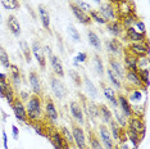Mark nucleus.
Returning a JSON list of instances; mask_svg holds the SVG:
<instances>
[{"instance_id": "cd10ccee", "label": "nucleus", "mask_w": 150, "mask_h": 149, "mask_svg": "<svg viewBox=\"0 0 150 149\" xmlns=\"http://www.w3.org/2000/svg\"><path fill=\"white\" fill-rule=\"evenodd\" d=\"M144 95H145V91H142L141 89H132L131 91L128 93V101L129 103H141L142 99H144Z\"/></svg>"}, {"instance_id": "e433bc0d", "label": "nucleus", "mask_w": 150, "mask_h": 149, "mask_svg": "<svg viewBox=\"0 0 150 149\" xmlns=\"http://www.w3.org/2000/svg\"><path fill=\"white\" fill-rule=\"evenodd\" d=\"M137 74L140 77V80L142 81L145 87H149L150 81H149V68H140L137 70Z\"/></svg>"}, {"instance_id": "0e129e2a", "label": "nucleus", "mask_w": 150, "mask_h": 149, "mask_svg": "<svg viewBox=\"0 0 150 149\" xmlns=\"http://www.w3.org/2000/svg\"><path fill=\"white\" fill-rule=\"evenodd\" d=\"M69 149H77V148H76V147H74V145H72V147H71Z\"/></svg>"}, {"instance_id": "f257e3e1", "label": "nucleus", "mask_w": 150, "mask_h": 149, "mask_svg": "<svg viewBox=\"0 0 150 149\" xmlns=\"http://www.w3.org/2000/svg\"><path fill=\"white\" fill-rule=\"evenodd\" d=\"M27 120L31 122H39L42 118V100L40 95H32L28 98L26 104Z\"/></svg>"}, {"instance_id": "4d7b16f0", "label": "nucleus", "mask_w": 150, "mask_h": 149, "mask_svg": "<svg viewBox=\"0 0 150 149\" xmlns=\"http://www.w3.org/2000/svg\"><path fill=\"white\" fill-rule=\"evenodd\" d=\"M28 98H30V95L26 93V91H22L21 95H19V99H21L22 101H23V100H28Z\"/></svg>"}, {"instance_id": "9d476101", "label": "nucleus", "mask_w": 150, "mask_h": 149, "mask_svg": "<svg viewBox=\"0 0 150 149\" xmlns=\"http://www.w3.org/2000/svg\"><path fill=\"white\" fill-rule=\"evenodd\" d=\"M31 52H32L33 55H35L36 60L39 62V64H40V68H41V70H45V66H46V57H45V53H44L42 46L40 45V43L35 41V43L32 44Z\"/></svg>"}, {"instance_id": "49530a36", "label": "nucleus", "mask_w": 150, "mask_h": 149, "mask_svg": "<svg viewBox=\"0 0 150 149\" xmlns=\"http://www.w3.org/2000/svg\"><path fill=\"white\" fill-rule=\"evenodd\" d=\"M5 99H6V101H8L9 104H13V101H14V99H16V95H14V89H13V86H11L8 90H6V93H5Z\"/></svg>"}, {"instance_id": "3c124183", "label": "nucleus", "mask_w": 150, "mask_h": 149, "mask_svg": "<svg viewBox=\"0 0 150 149\" xmlns=\"http://www.w3.org/2000/svg\"><path fill=\"white\" fill-rule=\"evenodd\" d=\"M137 68H149V57H142L137 59Z\"/></svg>"}, {"instance_id": "7ed1b4c3", "label": "nucleus", "mask_w": 150, "mask_h": 149, "mask_svg": "<svg viewBox=\"0 0 150 149\" xmlns=\"http://www.w3.org/2000/svg\"><path fill=\"white\" fill-rule=\"evenodd\" d=\"M50 86H52V91L54 95H55V98H58V99H60V100L66 98V94H67L66 86H64L63 82L59 80V77H57V76L50 77Z\"/></svg>"}, {"instance_id": "2eb2a0df", "label": "nucleus", "mask_w": 150, "mask_h": 149, "mask_svg": "<svg viewBox=\"0 0 150 149\" xmlns=\"http://www.w3.org/2000/svg\"><path fill=\"white\" fill-rule=\"evenodd\" d=\"M69 111H71L72 117L77 121V123H80V125L85 123L83 111H82V107H81L80 103H77V101H71L69 103Z\"/></svg>"}, {"instance_id": "69168bd1", "label": "nucleus", "mask_w": 150, "mask_h": 149, "mask_svg": "<svg viewBox=\"0 0 150 149\" xmlns=\"http://www.w3.org/2000/svg\"><path fill=\"white\" fill-rule=\"evenodd\" d=\"M113 149H119V148H118V145H114V148H113Z\"/></svg>"}, {"instance_id": "37998d69", "label": "nucleus", "mask_w": 150, "mask_h": 149, "mask_svg": "<svg viewBox=\"0 0 150 149\" xmlns=\"http://www.w3.org/2000/svg\"><path fill=\"white\" fill-rule=\"evenodd\" d=\"M94 63H95V71L99 76H103L104 74V67H103V62H101L100 57L99 55H95L94 57Z\"/></svg>"}, {"instance_id": "c03bdc74", "label": "nucleus", "mask_w": 150, "mask_h": 149, "mask_svg": "<svg viewBox=\"0 0 150 149\" xmlns=\"http://www.w3.org/2000/svg\"><path fill=\"white\" fill-rule=\"evenodd\" d=\"M86 111H87V113H88V117H91V118L99 117V109H98V106H96V104L88 103Z\"/></svg>"}, {"instance_id": "a19ab883", "label": "nucleus", "mask_w": 150, "mask_h": 149, "mask_svg": "<svg viewBox=\"0 0 150 149\" xmlns=\"http://www.w3.org/2000/svg\"><path fill=\"white\" fill-rule=\"evenodd\" d=\"M68 33H69V36H71V39L73 40L74 43H80L81 41V36H80V32L77 31V28L74 27L73 25H69L68 26Z\"/></svg>"}, {"instance_id": "ddd939ff", "label": "nucleus", "mask_w": 150, "mask_h": 149, "mask_svg": "<svg viewBox=\"0 0 150 149\" xmlns=\"http://www.w3.org/2000/svg\"><path fill=\"white\" fill-rule=\"evenodd\" d=\"M45 114H46V118L50 121V122H54L55 123L59 118V113H58L57 108H55V104L54 101L47 98L46 101H45Z\"/></svg>"}, {"instance_id": "4be33fe9", "label": "nucleus", "mask_w": 150, "mask_h": 149, "mask_svg": "<svg viewBox=\"0 0 150 149\" xmlns=\"http://www.w3.org/2000/svg\"><path fill=\"white\" fill-rule=\"evenodd\" d=\"M105 26H107V30L115 37V39H118V37L122 36L123 27H122L121 22H119L118 19H115V21H109V22L105 23Z\"/></svg>"}, {"instance_id": "052dcab7", "label": "nucleus", "mask_w": 150, "mask_h": 149, "mask_svg": "<svg viewBox=\"0 0 150 149\" xmlns=\"http://www.w3.org/2000/svg\"><path fill=\"white\" fill-rule=\"evenodd\" d=\"M73 64H74V66H76V67H78V66H80V64H78V62H77L76 59H73Z\"/></svg>"}, {"instance_id": "8fccbe9b", "label": "nucleus", "mask_w": 150, "mask_h": 149, "mask_svg": "<svg viewBox=\"0 0 150 149\" xmlns=\"http://www.w3.org/2000/svg\"><path fill=\"white\" fill-rule=\"evenodd\" d=\"M11 86H12V85L8 82V80H6V81H0V96L4 98L6 90H8Z\"/></svg>"}, {"instance_id": "5701e85b", "label": "nucleus", "mask_w": 150, "mask_h": 149, "mask_svg": "<svg viewBox=\"0 0 150 149\" xmlns=\"http://www.w3.org/2000/svg\"><path fill=\"white\" fill-rule=\"evenodd\" d=\"M9 70H11V84H12L13 89H18V87L21 86V84H22L19 68L16 66V64H11Z\"/></svg>"}, {"instance_id": "20e7f679", "label": "nucleus", "mask_w": 150, "mask_h": 149, "mask_svg": "<svg viewBox=\"0 0 150 149\" xmlns=\"http://www.w3.org/2000/svg\"><path fill=\"white\" fill-rule=\"evenodd\" d=\"M13 112H14V116L18 121H22V122H27V111H26V104L19 99V98H16L12 104Z\"/></svg>"}, {"instance_id": "39448f33", "label": "nucleus", "mask_w": 150, "mask_h": 149, "mask_svg": "<svg viewBox=\"0 0 150 149\" xmlns=\"http://www.w3.org/2000/svg\"><path fill=\"white\" fill-rule=\"evenodd\" d=\"M99 136H100L101 144H103V147L105 149H113L114 148L113 138H112L108 126H105V125H100V126H99Z\"/></svg>"}, {"instance_id": "f3484780", "label": "nucleus", "mask_w": 150, "mask_h": 149, "mask_svg": "<svg viewBox=\"0 0 150 149\" xmlns=\"http://www.w3.org/2000/svg\"><path fill=\"white\" fill-rule=\"evenodd\" d=\"M28 81H30V85H31L33 94H35V95H41V81H40L39 74H37L35 71L30 72Z\"/></svg>"}, {"instance_id": "09e8293b", "label": "nucleus", "mask_w": 150, "mask_h": 149, "mask_svg": "<svg viewBox=\"0 0 150 149\" xmlns=\"http://www.w3.org/2000/svg\"><path fill=\"white\" fill-rule=\"evenodd\" d=\"M134 28L136 30V31H139V32H141V33H146V27H145V23L142 22V21H140V19H137V21H135L134 23Z\"/></svg>"}, {"instance_id": "de8ad7c7", "label": "nucleus", "mask_w": 150, "mask_h": 149, "mask_svg": "<svg viewBox=\"0 0 150 149\" xmlns=\"http://www.w3.org/2000/svg\"><path fill=\"white\" fill-rule=\"evenodd\" d=\"M69 76H71V79H72V80L74 81V84H76L77 86H80V85H81L82 80H81V76H80V73H78L77 71L71 70V71H69Z\"/></svg>"}, {"instance_id": "bb28decb", "label": "nucleus", "mask_w": 150, "mask_h": 149, "mask_svg": "<svg viewBox=\"0 0 150 149\" xmlns=\"http://www.w3.org/2000/svg\"><path fill=\"white\" fill-rule=\"evenodd\" d=\"M103 94L105 96V99L110 101L112 107L118 108V101H117V95H115V91L113 87L110 86H103Z\"/></svg>"}, {"instance_id": "ea45409f", "label": "nucleus", "mask_w": 150, "mask_h": 149, "mask_svg": "<svg viewBox=\"0 0 150 149\" xmlns=\"http://www.w3.org/2000/svg\"><path fill=\"white\" fill-rule=\"evenodd\" d=\"M0 63H1L3 66H4L5 68H8V70H9V67H11V62H9L8 53H6V50L4 48H1V46H0Z\"/></svg>"}, {"instance_id": "a211bd4d", "label": "nucleus", "mask_w": 150, "mask_h": 149, "mask_svg": "<svg viewBox=\"0 0 150 149\" xmlns=\"http://www.w3.org/2000/svg\"><path fill=\"white\" fill-rule=\"evenodd\" d=\"M6 25H8V28L11 30V32L16 37H18L21 35L22 30H21V23H19L18 18H17L16 16H8V19H6Z\"/></svg>"}, {"instance_id": "b1692460", "label": "nucleus", "mask_w": 150, "mask_h": 149, "mask_svg": "<svg viewBox=\"0 0 150 149\" xmlns=\"http://www.w3.org/2000/svg\"><path fill=\"white\" fill-rule=\"evenodd\" d=\"M49 62H50V66H52L54 73H55L58 77H64V68H63L62 60L59 59V57H57L53 54V55L49 58Z\"/></svg>"}, {"instance_id": "9b49d317", "label": "nucleus", "mask_w": 150, "mask_h": 149, "mask_svg": "<svg viewBox=\"0 0 150 149\" xmlns=\"http://www.w3.org/2000/svg\"><path fill=\"white\" fill-rule=\"evenodd\" d=\"M115 12H117V19H121L122 17H126V16H129V14H132V13H135L132 1L125 0V1L119 3V4L115 6Z\"/></svg>"}, {"instance_id": "4468645a", "label": "nucleus", "mask_w": 150, "mask_h": 149, "mask_svg": "<svg viewBox=\"0 0 150 149\" xmlns=\"http://www.w3.org/2000/svg\"><path fill=\"white\" fill-rule=\"evenodd\" d=\"M125 79L127 80L134 87H136V89H141L142 91H145L146 93L148 87L144 86V84H142V81L140 80L137 72H135V71H127V72L125 73Z\"/></svg>"}, {"instance_id": "6e6d98bb", "label": "nucleus", "mask_w": 150, "mask_h": 149, "mask_svg": "<svg viewBox=\"0 0 150 149\" xmlns=\"http://www.w3.org/2000/svg\"><path fill=\"white\" fill-rule=\"evenodd\" d=\"M3 145H4V149H8V136H6L5 130H3Z\"/></svg>"}, {"instance_id": "0eeeda50", "label": "nucleus", "mask_w": 150, "mask_h": 149, "mask_svg": "<svg viewBox=\"0 0 150 149\" xmlns=\"http://www.w3.org/2000/svg\"><path fill=\"white\" fill-rule=\"evenodd\" d=\"M99 5H100L99 13L107 19V22L115 21V19H117V12H115L114 5H112L110 3H103V4H99Z\"/></svg>"}, {"instance_id": "f704fd0d", "label": "nucleus", "mask_w": 150, "mask_h": 149, "mask_svg": "<svg viewBox=\"0 0 150 149\" xmlns=\"http://www.w3.org/2000/svg\"><path fill=\"white\" fill-rule=\"evenodd\" d=\"M3 8L5 11H16L19 8V1L18 0H0Z\"/></svg>"}, {"instance_id": "6e6552de", "label": "nucleus", "mask_w": 150, "mask_h": 149, "mask_svg": "<svg viewBox=\"0 0 150 149\" xmlns=\"http://www.w3.org/2000/svg\"><path fill=\"white\" fill-rule=\"evenodd\" d=\"M127 125H128V126H131L135 131H137V133L140 134V138H141V140L145 138L146 125H145V122H144V120H141V118H137V117L132 116V117L128 118Z\"/></svg>"}, {"instance_id": "bf43d9fd", "label": "nucleus", "mask_w": 150, "mask_h": 149, "mask_svg": "<svg viewBox=\"0 0 150 149\" xmlns=\"http://www.w3.org/2000/svg\"><path fill=\"white\" fill-rule=\"evenodd\" d=\"M6 80H8V76H6V73L0 72V81H6Z\"/></svg>"}, {"instance_id": "e2e57ef3", "label": "nucleus", "mask_w": 150, "mask_h": 149, "mask_svg": "<svg viewBox=\"0 0 150 149\" xmlns=\"http://www.w3.org/2000/svg\"><path fill=\"white\" fill-rule=\"evenodd\" d=\"M95 3H96V4H100V0H94Z\"/></svg>"}, {"instance_id": "13d9d810", "label": "nucleus", "mask_w": 150, "mask_h": 149, "mask_svg": "<svg viewBox=\"0 0 150 149\" xmlns=\"http://www.w3.org/2000/svg\"><path fill=\"white\" fill-rule=\"evenodd\" d=\"M109 1H110V4H112V5H115V6H117L119 3L125 1V0H109Z\"/></svg>"}, {"instance_id": "f8f14e48", "label": "nucleus", "mask_w": 150, "mask_h": 149, "mask_svg": "<svg viewBox=\"0 0 150 149\" xmlns=\"http://www.w3.org/2000/svg\"><path fill=\"white\" fill-rule=\"evenodd\" d=\"M117 101H118V107H121V111H122V113L125 114L126 118H129V117L134 116L131 103H129L128 99L123 95V94H118L117 95Z\"/></svg>"}, {"instance_id": "a18cd8bd", "label": "nucleus", "mask_w": 150, "mask_h": 149, "mask_svg": "<svg viewBox=\"0 0 150 149\" xmlns=\"http://www.w3.org/2000/svg\"><path fill=\"white\" fill-rule=\"evenodd\" d=\"M32 127H33V130L36 131V134H39L40 136L47 138V133H46L45 130H44V126H42V125H40L39 122H33V123H32Z\"/></svg>"}, {"instance_id": "c756f323", "label": "nucleus", "mask_w": 150, "mask_h": 149, "mask_svg": "<svg viewBox=\"0 0 150 149\" xmlns=\"http://www.w3.org/2000/svg\"><path fill=\"white\" fill-rule=\"evenodd\" d=\"M83 85H85V89H86L88 96H90L91 99H95V98L98 96V89L95 87L93 81L88 79V77H85L83 79Z\"/></svg>"}, {"instance_id": "72a5a7b5", "label": "nucleus", "mask_w": 150, "mask_h": 149, "mask_svg": "<svg viewBox=\"0 0 150 149\" xmlns=\"http://www.w3.org/2000/svg\"><path fill=\"white\" fill-rule=\"evenodd\" d=\"M19 48H21V50H22L23 57H25L26 62H27V63H31L32 52H31V48L28 46V44H27L25 40H22V41H19Z\"/></svg>"}, {"instance_id": "79ce46f5", "label": "nucleus", "mask_w": 150, "mask_h": 149, "mask_svg": "<svg viewBox=\"0 0 150 149\" xmlns=\"http://www.w3.org/2000/svg\"><path fill=\"white\" fill-rule=\"evenodd\" d=\"M59 133H60V135H62V136L68 141V144H69L71 147H72V145H74V144H73V136H72V133H71V131L68 130L66 126L60 127V131H59Z\"/></svg>"}, {"instance_id": "338daca9", "label": "nucleus", "mask_w": 150, "mask_h": 149, "mask_svg": "<svg viewBox=\"0 0 150 149\" xmlns=\"http://www.w3.org/2000/svg\"><path fill=\"white\" fill-rule=\"evenodd\" d=\"M86 149H87V148H86Z\"/></svg>"}, {"instance_id": "423d86ee", "label": "nucleus", "mask_w": 150, "mask_h": 149, "mask_svg": "<svg viewBox=\"0 0 150 149\" xmlns=\"http://www.w3.org/2000/svg\"><path fill=\"white\" fill-rule=\"evenodd\" d=\"M128 52L134 54L136 58H142V57H149L150 50L146 49L144 41L142 43H129L127 46Z\"/></svg>"}, {"instance_id": "680f3d73", "label": "nucleus", "mask_w": 150, "mask_h": 149, "mask_svg": "<svg viewBox=\"0 0 150 149\" xmlns=\"http://www.w3.org/2000/svg\"><path fill=\"white\" fill-rule=\"evenodd\" d=\"M1 23H3V17H1V14H0V26H1Z\"/></svg>"}, {"instance_id": "603ef678", "label": "nucleus", "mask_w": 150, "mask_h": 149, "mask_svg": "<svg viewBox=\"0 0 150 149\" xmlns=\"http://www.w3.org/2000/svg\"><path fill=\"white\" fill-rule=\"evenodd\" d=\"M74 4H76L78 8L81 9V11H83L85 13L86 12H90L91 11V6H90V4H87L86 1H83V0H78L77 3H74Z\"/></svg>"}, {"instance_id": "a878e982", "label": "nucleus", "mask_w": 150, "mask_h": 149, "mask_svg": "<svg viewBox=\"0 0 150 149\" xmlns=\"http://www.w3.org/2000/svg\"><path fill=\"white\" fill-rule=\"evenodd\" d=\"M39 17L42 23V27L47 31H50V13L46 9V6L39 5Z\"/></svg>"}, {"instance_id": "864d4df0", "label": "nucleus", "mask_w": 150, "mask_h": 149, "mask_svg": "<svg viewBox=\"0 0 150 149\" xmlns=\"http://www.w3.org/2000/svg\"><path fill=\"white\" fill-rule=\"evenodd\" d=\"M74 59H76L78 63H83V62H86L87 60V54L83 53V52H80L76 57H74Z\"/></svg>"}, {"instance_id": "c85d7f7f", "label": "nucleus", "mask_w": 150, "mask_h": 149, "mask_svg": "<svg viewBox=\"0 0 150 149\" xmlns=\"http://www.w3.org/2000/svg\"><path fill=\"white\" fill-rule=\"evenodd\" d=\"M109 126H110V135H112V138L114 139V140H117L119 141V139H121L122 136V133H123V128H122L121 126H118V123L115 122V121H110L109 122Z\"/></svg>"}, {"instance_id": "6ab92c4d", "label": "nucleus", "mask_w": 150, "mask_h": 149, "mask_svg": "<svg viewBox=\"0 0 150 149\" xmlns=\"http://www.w3.org/2000/svg\"><path fill=\"white\" fill-rule=\"evenodd\" d=\"M109 68H110L112 71L114 72V74L118 77L119 80L125 79V67L121 64V62H119L118 59L115 58H109Z\"/></svg>"}, {"instance_id": "f03ea898", "label": "nucleus", "mask_w": 150, "mask_h": 149, "mask_svg": "<svg viewBox=\"0 0 150 149\" xmlns=\"http://www.w3.org/2000/svg\"><path fill=\"white\" fill-rule=\"evenodd\" d=\"M72 136H73V144L77 149H86L87 143H86V134H85L83 128L78 125H73L72 126Z\"/></svg>"}, {"instance_id": "58836bf2", "label": "nucleus", "mask_w": 150, "mask_h": 149, "mask_svg": "<svg viewBox=\"0 0 150 149\" xmlns=\"http://www.w3.org/2000/svg\"><path fill=\"white\" fill-rule=\"evenodd\" d=\"M88 140H90V148H91V149H105V148L103 147V144L100 143V140L98 139V136H95L93 133H90Z\"/></svg>"}, {"instance_id": "1a4fd4ad", "label": "nucleus", "mask_w": 150, "mask_h": 149, "mask_svg": "<svg viewBox=\"0 0 150 149\" xmlns=\"http://www.w3.org/2000/svg\"><path fill=\"white\" fill-rule=\"evenodd\" d=\"M69 8H71V11H72L73 13V16L76 17V19L77 21H80V23H82V25L85 26H88V25H91V18H90V16L87 14V13H85L83 11H81L78 6L74 4V3H69Z\"/></svg>"}, {"instance_id": "393cba45", "label": "nucleus", "mask_w": 150, "mask_h": 149, "mask_svg": "<svg viewBox=\"0 0 150 149\" xmlns=\"http://www.w3.org/2000/svg\"><path fill=\"white\" fill-rule=\"evenodd\" d=\"M98 109H99V117L103 120L104 123L109 125L110 121H113V113H112L110 108L108 106H105V104H99Z\"/></svg>"}, {"instance_id": "aec40b11", "label": "nucleus", "mask_w": 150, "mask_h": 149, "mask_svg": "<svg viewBox=\"0 0 150 149\" xmlns=\"http://www.w3.org/2000/svg\"><path fill=\"white\" fill-rule=\"evenodd\" d=\"M125 67L127 68V71H135L137 72V59L134 54H131L128 52V49L125 50Z\"/></svg>"}, {"instance_id": "412c9836", "label": "nucleus", "mask_w": 150, "mask_h": 149, "mask_svg": "<svg viewBox=\"0 0 150 149\" xmlns=\"http://www.w3.org/2000/svg\"><path fill=\"white\" fill-rule=\"evenodd\" d=\"M105 46H107L108 52L112 53L114 57L121 55V53H122V44H121V41H119L118 39L113 37V39L108 40V41L105 43Z\"/></svg>"}, {"instance_id": "5fc2aeb1", "label": "nucleus", "mask_w": 150, "mask_h": 149, "mask_svg": "<svg viewBox=\"0 0 150 149\" xmlns=\"http://www.w3.org/2000/svg\"><path fill=\"white\" fill-rule=\"evenodd\" d=\"M12 134H13V138L17 140L18 136H19V130H18V127H17V126H14V125L12 126Z\"/></svg>"}, {"instance_id": "473e14b6", "label": "nucleus", "mask_w": 150, "mask_h": 149, "mask_svg": "<svg viewBox=\"0 0 150 149\" xmlns=\"http://www.w3.org/2000/svg\"><path fill=\"white\" fill-rule=\"evenodd\" d=\"M107 76H108V80L110 81V84L115 87V89L121 90L122 87H123V84H122V81L119 80L117 76H115L114 72H113V71H112L110 68H108V70H107Z\"/></svg>"}, {"instance_id": "7c9ffc66", "label": "nucleus", "mask_w": 150, "mask_h": 149, "mask_svg": "<svg viewBox=\"0 0 150 149\" xmlns=\"http://www.w3.org/2000/svg\"><path fill=\"white\" fill-rule=\"evenodd\" d=\"M137 16H136V13H132V14H129V16H126V17H122L121 19H118L119 22H121V25L123 28H129V27H132L134 26V23L135 21H137Z\"/></svg>"}, {"instance_id": "2f4dec72", "label": "nucleus", "mask_w": 150, "mask_h": 149, "mask_svg": "<svg viewBox=\"0 0 150 149\" xmlns=\"http://www.w3.org/2000/svg\"><path fill=\"white\" fill-rule=\"evenodd\" d=\"M87 40H88V43H90V45L93 46L95 50H101V41L95 32L88 31L87 32Z\"/></svg>"}, {"instance_id": "4c0bfd02", "label": "nucleus", "mask_w": 150, "mask_h": 149, "mask_svg": "<svg viewBox=\"0 0 150 149\" xmlns=\"http://www.w3.org/2000/svg\"><path fill=\"white\" fill-rule=\"evenodd\" d=\"M88 16H90L91 21H95L96 23H99V25H105V23H107V19L99 13V11H93V9H91Z\"/></svg>"}, {"instance_id": "dca6fc26", "label": "nucleus", "mask_w": 150, "mask_h": 149, "mask_svg": "<svg viewBox=\"0 0 150 149\" xmlns=\"http://www.w3.org/2000/svg\"><path fill=\"white\" fill-rule=\"evenodd\" d=\"M126 39L129 40V43H142L146 39V33H141L139 31H136L134 27H129L126 30Z\"/></svg>"}, {"instance_id": "c9c22d12", "label": "nucleus", "mask_w": 150, "mask_h": 149, "mask_svg": "<svg viewBox=\"0 0 150 149\" xmlns=\"http://www.w3.org/2000/svg\"><path fill=\"white\" fill-rule=\"evenodd\" d=\"M113 118H114L115 122L118 123V126H121L122 128H125L126 126H127V118L125 117V114H123V113H119V112L117 111V108H114Z\"/></svg>"}]
</instances>
